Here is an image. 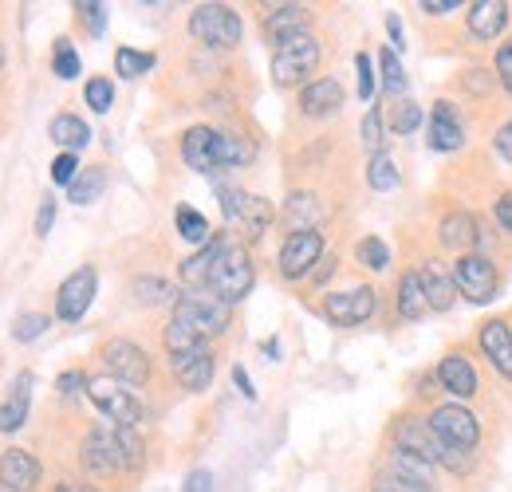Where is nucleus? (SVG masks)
<instances>
[{"label":"nucleus","mask_w":512,"mask_h":492,"mask_svg":"<svg viewBox=\"0 0 512 492\" xmlns=\"http://www.w3.org/2000/svg\"><path fill=\"white\" fill-rule=\"evenodd\" d=\"M142 461V437L127 426H99L87 433L83 441V465L91 473H119V469H134Z\"/></svg>","instance_id":"f257e3e1"},{"label":"nucleus","mask_w":512,"mask_h":492,"mask_svg":"<svg viewBox=\"0 0 512 492\" xmlns=\"http://www.w3.org/2000/svg\"><path fill=\"white\" fill-rule=\"evenodd\" d=\"M209 292L221 296L229 308L253 292V260H249L245 248H237V245L221 248L217 264H213V272H209Z\"/></svg>","instance_id":"f03ea898"},{"label":"nucleus","mask_w":512,"mask_h":492,"mask_svg":"<svg viewBox=\"0 0 512 492\" xmlns=\"http://www.w3.org/2000/svg\"><path fill=\"white\" fill-rule=\"evenodd\" d=\"M229 315H233V308H229L221 296H213L209 288L190 292V296H178V304H174V319L186 323L190 331H197L201 339L221 335V331L229 327Z\"/></svg>","instance_id":"7ed1b4c3"},{"label":"nucleus","mask_w":512,"mask_h":492,"mask_svg":"<svg viewBox=\"0 0 512 492\" xmlns=\"http://www.w3.org/2000/svg\"><path fill=\"white\" fill-rule=\"evenodd\" d=\"M87 394H91V402L107 414V422L138 430V422H142V402L130 394L127 382H119V378H111V374H99V378H87Z\"/></svg>","instance_id":"20e7f679"},{"label":"nucleus","mask_w":512,"mask_h":492,"mask_svg":"<svg viewBox=\"0 0 512 492\" xmlns=\"http://www.w3.org/2000/svg\"><path fill=\"white\" fill-rule=\"evenodd\" d=\"M221 213H225L229 229H237L245 241L264 237V229L272 225V205L245 189H221Z\"/></svg>","instance_id":"39448f33"},{"label":"nucleus","mask_w":512,"mask_h":492,"mask_svg":"<svg viewBox=\"0 0 512 492\" xmlns=\"http://www.w3.org/2000/svg\"><path fill=\"white\" fill-rule=\"evenodd\" d=\"M320 63V44L304 32V36H292L284 44H276V56H272V79L280 87H296L304 83Z\"/></svg>","instance_id":"423d86ee"},{"label":"nucleus","mask_w":512,"mask_h":492,"mask_svg":"<svg viewBox=\"0 0 512 492\" xmlns=\"http://www.w3.org/2000/svg\"><path fill=\"white\" fill-rule=\"evenodd\" d=\"M190 32L209 48L241 44V16L229 4H197L190 16Z\"/></svg>","instance_id":"0eeeda50"},{"label":"nucleus","mask_w":512,"mask_h":492,"mask_svg":"<svg viewBox=\"0 0 512 492\" xmlns=\"http://www.w3.org/2000/svg\"><path fill=\"white\" fill-rule=\"evenodd\" d=\"M453 284H457V292H461L469 304H489L493 292H497V268H493L489 256L465 252V256H457V264H453Z\"/></svg>","instance_id":"6e6552de"},{"label":"nucleus","mask_w":512,"mask_h":492,"mask_svg":"<svg viewBox=\"0 0 512 492\" xmlns=\"http://www.w3.org/2000/svg\"><path fill=\"white\" fill-rule=\"evenodd\" d=\"M430 426L434 433L442 437V445L449 449H473L477 441H481V426H477V418L461 406V402H449V406H438L434 414H430Z\"/></svg>","instance_id":"1a4fd4ad"},{"label":"nucleus","mask_w":512,"mask_h":492,"mask_svg":"<svg viewBox=\"0 0 512 492\" xmlns=\"http://www.w3.org/2000/svg\"><path fill=\"white\" fill-rule=\"evenodd\" d=\"M320 260H323V237L316 229L288 233V241L280 248V272H284L288 280H304Z\"/></svg>","instance_id":"9d476101"},{"label":"nucleus","mask_w":512,"mask_h":492,"mask_svg":"<svg viewBox=\"0 0 512 492\" xmlns=\"http://www.w3.org/2000/svg\"><path fill=\"white\" fill-rule=\"evenodd\" d=\"M394 449H406V453L422 457L426 465H442V457H446L442 437L434 433L430 422H422V418H402V422H398V430H394Z\"/></svg>","instance_id":"9b49d317"},{"label":"nucleus","mask_w":512,"mask_h":492,"mask_svg":"<svg viewBox=\"0 0 512 492\" xmlns=\"http://www.w3.org/2000/svg\"><path fill=\"white\" fill-rule=\"evenodd\" d=\"M103 363L111 370V378H119V382H127V386H142V382L150 378V359H146V351H142L138 343H130V339L107 343V347H103Z\"/></svg>","instance_id":"f8f14e48"},{"label":"nucleus","mask_w":512,"mask_h":492,"mask_svg":"<svg viewBox=\"0 0 512 492\" xmlns=\"http://www.w3.org/2000/svg\"><path fill=\"white\" fill-rule=\"evenodd\" d=\"M379 308V296H375V288H351V292H335V296H327V319L331 323H339V327H359V323H367L371 315Z\"/></svg>","instance_id":"ddd939ff"},{"label":"nucleus","mask_w":512,"mask_h":492,"mask_svg":"<svg viewBox=\"0 0 512 492\" xmlns=\"http://www.w3.org/2000/svg\"><path fill=\"white\" fill-rule=\"evenodd\" d=\"M91 300H95V268H75L64 284H60L56 315L64 323H75V319H83V311L91 308Z\"/></svg>","instance_id":"4468645a"},{"label":"nucleus","mask_w":512,"mask_h":492,"mask_svg":"<svg viewBox=\"0 0 512 492\" xmlns=\"http://www.w3.org/2000/svg\"><path fill=\"white\" fill-rule=\"evenodd\" d=\"M182 158L197 174H217L221 170V134L209 126H190L182 138Z\"/></svg>","instance_id":"2eb2a0df"},{"label":"nucleus","mask_w":512,"mask_h":492,"mask_svg":"<svg viewBox=\"0 0 512 492\" xmlns=\"http://www.w3.org/2000/svg\"><path fill=\"white\" fill-rule=\"evenodd\" d=\"M40 481V461L24 449H8L0 457V492H32Z\"/></svg>","instance_id":"dca6fc26"},{"label":"nucleus","mask_w":512,"mask_h":492,"mask_svg":"<svg viewBox=\"0 0 512 492\" xmlns=\"http://www.w3.org/2000/svg\"><path fill=\"white\" fill-rule=\"evenodd\" d=\"M426 142H430V150H442V154L461 150V142H465V126H461V119H457L453 103H446V99L434 103V119H430V130H426Z\"/></svg>","instance_id":"f3484780"},{"label":"nucleus","mask_w":512,"mask_h":492,"mask_svg":"<svg viewBox=\"0 0 512 492\" xmlns=\"http://www.w3.org/2000/svg\"><path fill=\"white\" fill-rule=\"evenodd\" d=\"M481 351H485V359L493 363V367L501 370L505 378H512V331L501 323V319H489V323H481Z\"/></svg>","instance_id":"a211bd4d"},{"label":"nucleus","mask_w":512,"mask_h":492,"mask_svg":"<svg viewBox=\"0 0 512 492\" xmlns=\"http://www.w3.org/2000/svg\"><path fill=\"white\" fill-rule=\"evenodd\" d=\"M509 24V4L505 0H477L469 4V32L477 40H497Z\"/></svg>","instance_id":"6ab92c4d"},{"label":"nucleus","mask_w":512,"mask_h":492,"mask_svg":"<svg viewBox=\"0 0 512 492\" xmlns=\"http://www.w3.org/2000/svg\"><path fill=\"white\" fill-rule=\"evenodd\" d=\"M308 8L304 4H280V8H272L268 16H264V32L276 40V44H284V40H292V36H304L308 32Z\"/></svg>","instance_id":"aec40b11"},{"label":"nucleus","mask_w":512,"mask_h":492,"mask_svg":"<svg viewBox=\"0 0 512 492\" xmlns=\"http://www.w3.org/2000/svg\"><path fill=\"white\" fill-rule=\"evenodd\" d=\"M339 107H343V87H339V79H316V83H308L304 95H300V111H304L308 119H323V115H331V111H339Z\"/></svg>","instance_id":"412c9836"},{"label":"nucleus","mask_w":512,"mask_h":492,"mask_svg":"<svg viewBox=\"0 0 512 492\" xmlns=\"http://www.w3.org/2000/svg\"><path fill=\"white\" fill-rule=\"evenodd\" d=\"M170 367L178 374V382L186 390H205L213 382V351L201 347V351H190V355H174Z\"/></svg>","instance_id":"4be33fe9"},{"label":"nucleus","mask_w":512,"mask_h":492,"mask_svg":"<svg viewBox=\"0 0 512 492\" xmlns=\"http://www.w3.org/2000/svg\"><path fill=\"white\" fill-rule=\"evenodd\" d=\"M28 406H32V374L24 370V374H16L12 394H8V402L0 406V430L4 433L20 430V426L28 422Z\"/></svg>","instance_id":"5701e85b"},{"label":"nucleus","mask_w":512,"mask_h":492,"mask_svg":"<svg viewBox=\"0 0 512 492\" xmlns=\"http://www.w3.org/2000/svg\"><path fill=\"white\" fill-rule=\"evenodd\" d=\"M418 276H422V288H426L430 311H446L449 304H453V292H457L453 272H446V264H442V260H426Z\"/></svg>","instance_id":"b1692460"},{"label":"nucleus","mask_w":512,"mask_h":492,"mask_svg":"<svg viewBox=\"0 0 512 492\" xmlns=\"http://www.w3.org/2000/svg\"><path fill=\"white\" fill-rule=\"evenodd\" d=\"M438 382L446 386L453 398H461V402L477 394V374H473L465 355H446L442 367H438Z\"/></svg>","instance_id":"393cba45"},{"label":"nucleus","mask_w":512,"mask_h":492,"mask_svg":"<svg viewBox=\"0 0 512 492\" xmlns=\"http://www.w3.org/2000/svg\"><path fill=\"white\" fill-rule=\"evenodd\" d=\"M442 245L457 248L461 256L481 245V229H477L473 213H461V209H453V213H449L446 221H442Z\"/></svg>","instance_id":"a878e982"},{"label":"nucleus","mask_w":512,"mask_h":492,"mask_svg":"<svg viewBox=\"0 0 512 492\" xmlns=\"http://www.w3.org/2000/svg\"><path fill=\"white\" fill-rule=\"evenodd\" d=\"M221 248H225V241H221V237H213L209 245H201V252H193L190 260L182 264V284H186L190 292L209 288V272H213V264H217Z\"/></svg>","instance_id":"bb28decb"},{"label":"nucleus","mask_w":512,"mask_h":492,"mask_svg":"<svg viewBox=\"0 0 512 492\" xmlns=\"http://www.w3.org/2000/svg\"><path fill=\"white\" fill-rule=\"evenodd\" d=\"M48 134H52L56 146H64V154H75V150H83L91 142V126L83 119H75V115H56Z\"/></svg>","instance_id":"cd10ccee"},{"label":"nucleus","mask_w":512,"mask_h":492,"mask_svg":"<svg viewBox=\"0 0 512 492\" xmlns=\"http://www.w3.org/2000/svg\"><path fill=\"white\" fill-rule=\"evenodd\" d=\"M426 311H430V300H426L422 276L418 272H406L402 284H398V315L402 319H422Z\"/></svg>","instance_id":"c85d7f7f"},{"label":"nucleus","mask_w":512,"mask_h":492,"mask_svg":"<svg viewBox=\"0 0 512 492\" xmlns=\"http://www.w3.org/2000/svg\"><path fill=\"white\" fill-rule=\"evenodd\" d=\"M284 217H288L292 233H300V229H316V221H320V201H316L312 193H292L288 205H284Z\"/></svg>","instance_id":"c756f323"},{"label":"nucleus","mask_w":512,"mask_h":492,"mask_svg":"<svg viewBox=\"0 0 512 492\" xmlns=\"http://www.w3.org/2000/svg\"><path fill=\"white\" fill-rule=\"evenodd\" d=\"M390 473H398V477H410V481H418V485H434V465H426L422 457H414V453H406V449H394L390 453Z\"/></svg>","instance_id":"7c9ffc66"},{"label":"nucleus","mask_w":512,"mask_h":492,"mask_svg":"<svg viewBox=\"0 0 512 492\" xmlns=\"http://www.w3.org/2000/svg\"><path fill=\"white\" fill-rule=\"evenodd\" d=\"M103 189H107V174L91 166V170H79V178L67 185V197H71L75 205H91V201L103 197Z\"/></svg>","instance_id":"2f4dec72"},{"label":"nucleus","mask_w":512,"mask_h":492,"mask_svg":"<svg viewBox=\"0 0 512 492\" xmlns=\"http://www.w3.org/2000/svg\"><path fill=\"white\" fill-rule=\"evenodd\" d=\"M134 300L158 308V304H178V292H174V284H166L158 276H138L134 280Z\"/></svg>","instance_id":"473e14b6"},{"label":"nucleus","mask_w":512,"mask_h":492,"mask_svg":"<svg viewBox=\"0 0 512 492\" xmlns=\"http://www.w3.org/2000/svg\"><path fill=\"white\" fill-rule=\"evenodd\" d=\"M166 351H170V359L174 355H190V351H201V347H209V339H201L197 331H190L186 323H178V319H170V327H166Z\"/></svg>","instance_id":"72a5a7b5"},{"label":"nucleus","mask_w":512,"mask_h":492,"mask_svg":"<svg viewBox=\"0 0 512 492\" xmlns=\"http://www.w3.org/2000/svg\"><path fill=\"white\" fill-rule=\"evenodd\" d=\"M256 158V146L241 134H221V170L225 166H249Z\"/></svg>","instance_id":"f704fd0d"},{"label":"nucleus","mask_w":512,"mask_h":492,"mask_svg":"<svg viewBox=\"0 0 512 492\" xmlns=\"http://www.w3.org/2000/svg\"><path fill=\"white\" fill-rule=\"evenodd\" d=\"M178 233L186 237V241H193V245H209L213 237H209V221L197 213V209H190V205H178Z\"/></svg>","instance_id":"c9c22d12"},{"label":"nucleus","mask_w":512,"mask_h":492,"mask_svg":"<svg viewBox=\"0 0 512 492\" xmlns=\"http://www.w3.org/2000/svg\"><path fill=\"white\" fill-rule=\"evenodd\" d=\"M367 182H371V189H379V193H390L394 185H398V166H394V158L390 154H375L371 158V166H367Z\"/></svg>","instance_id":"e433bc0d"},{"label":"nucleus","mask_w":512,"mask_h":492,"mask_svg":"<svg viewBox=\"0 0 512 492\" xmlns=\"http://www.w3.org/2000/svg\"><path fill=\"white\" fill-rule=\"evenodd\" d=\"M154 67V56L150 52H134V48H119L115 52V71L123 75V79H138V75H146Z\"/></svg>","instance_id":"4c0bfd02"},{"label":"nucleus","mask_w":512,"mask_h":492,"mask_svg":"<svg viewBox=\"0 0 512 492\" xmlns=\"http://www.w3.org/2000/svg\"><path fill=\"white\" fill-rule=\"evenodd\" d=\"M48 323H52V319H48L44 311H24V315L12 323V339H16V343H32V339H40V335L48 331Z\"/></svg>","instance_id":"58836bf2"},{"label":"nucleus","mask_w":512,"mask_h":492,"mask_svg":"<svg viewBox=\"0 0 512 492\" xmlns=\"http://www.w3.org/2000/svg\"><path fill=\"white\" fill-rule=\"evenodd\" d=\"M418 126H422V107H418V103L402 99L398 107H390V130H394V134H414Z\"/></svg>","instance_id":"ea45409f"},{"label":"nucleus","mask_w":512,"mask_h":492,"mask_svg":"<svg viewBox=\"0 0 512 492\" xmlns=\"http://www.w3.org/2000/svg\"><path fill=\"white\" fill-rule=\"evenodd\" d=\"M83 95H87V107H91V111H99V115H107V111H111V103H115V87H111V79H103V75H99V79H91Z\"/></svg>","instance_id":"a19ab883"},{"label":"nucleus","mask_w":512,"mask_h":492,"mask_svg":"<svg viewBox=\"0 0 512 492\" xmlns=\"http://www.w3.org/2000/svg\"><path fill=\"white\" fill-rule=\"evenodd\" d=\"M383 87L386 95H406V71H402V63L390 48L383 52Z\"/></svg>","instance_id":"79ce46f5"},{"label":"nucleus","mask_w":512,"mask_h":492,"mask_svg":"<svg viewBox=\"0 0 512 492\" xmlns=\"http://www.w3.org/2000/svg\"><path fill=\"white\" fill-rule=\"evenodd\" d=\"M359 260H363L367 268L383 272L386 264H390V248H386L379 237H367V241H359Z\"/></svg>","instance_id":"37998d69"},{"label":"nucleus","mask_w":512,"mask_h":492,"mask_svg":"<svg viewBox=\"0 0 512 492\" xmlns=\"http://www.w3.org/2000/svg\"><path fill=\"white\" fill-rule=\"evenodd\" d=\"M52 67H56L60 79H75V75H79V56H75V48H71L67 40L56 44V60H52Z\"/></svg>","instance_id":"c03bdc74"},{"label":"nucleus","mask_w":512,"mask_h":492,"mask_svg":"<svg viewBox=\"0 0 512 492\" xmlns=\"http://www.w3.org/2000/svg\"><path fill=\"white\" fill-rule=\"evenodd\" d=\"M355 71H359V99L367 103V99L375 95V63H371L367 52H359V56H355Z\"/></svg>","instance_id":"a18cd8bd"},{"label":"nucleus","mask_w":512,"mask_h":492,"mask_svg":"<svg viewBox=\"0 0 512 492\" xmlns=\"http://www.w3.org/2000/svg\"><path fill=\"white\" fill-rule=\"evenodd\" d=\"M363 146L375 150V154H379V146H383V115H379V107H371L367 119H363Z\"/></svg>","instance_id":"49530a36"},{"label":"nucleus","mask_w":512,"mask_h":492,"mask_svg":"<svg viewBox=\"0 0 512 492\" xmlns=\"http://www.w3.org/2000/svg\"><path fill=\"white\" fill-rule=\"evenodd\" d=\"M75 12L87 20V28H91V36H103V28H107V8L103 4H95V0H87V4H75Z\"/></svg>","instance_id":"de8ad7c7"},{"label":"nucleus","mask_w":512,"mask_h":492,"mask_svg":"<svg viewBox=\"0 0 512 492\" xmlns=\"http://www.w3.org/2000/svg\"><path fill=\"white\" fill-rule=\"evenodd\" d=\"M375 492H430V489H426V485H418V481H410V477L383 473V477L375 481Z\"/></svg>","instance_id":"09e8293b"},{"label":"nucleus","mask_w":512,"mask_h":492,"mask_svg":"<svg viewBox=\"0 0 512 492\" xmlns=\"http://www.w3.org/2000/svg\"><path fill=\"white\" fill-rule=\"evenodd\" d=\"M75 178H79V162H75V154H60V158L52 162V182L71 185Z\"/></svg>","instance_id":"8fccbe9b"},{"label":"nucleus","mask_w":512,"mask_h":492,"mask_svg":"<svg viewBox=\"0 0 512 492\" xmlns=\"http://www.w3.org/2000/svg\"><path fill=\"white\" fill-rule=\"evenodd\" d=\"M52 225H56V197H44V205H40V213H36V233L48 237Z\"/></svg>","instance_id":"3c124183"},{"label":"nucleus","mask_w":512,"mask_h":492,"mask_svg":"<svg viewBox=\"0 0 512 492\" xmlns=\"http://www.w3.org/2000/svg\"><path fill=\"white\" fill-rule=\"evenodd\" d=\"M497 75H501V83L512 91V40L501 44V52H497Z\"/></svg>","instance_id":"603ef678"},{"label":"nucleus","mask_w":512,"mask_h":492,"mask_svg":"<svg viewBox=\"0 0 512 492\" xmlns=\"http://www.w3.org/2000/svg\"><path fill=\"white\" fill-rule=\"evenodd\" d=\"M182 492H213V477H209V469H193L190 477H186V485Z\"/></svg>","instance_id":"864d4df0"},{"label":"nucleus","mask_w":512,"mask_h":492,"mask_svg":"<svg viewBox=\"0 0 512 492\" xmlns=\"http://www.w3.org/2000/svg\"><path fill=\"white\" fill-rule=\"evenodd\" d=\"M493 146H497V154L505 158V162H512V123H505L501 130H497V138H493Z\"/></svg>","instance_id":"5fc2aeb1"},{"label":"nucleus","mask_w":512,"mask_h":492,"mask_svg":"<svg viewBox=\"0 0 512 492\" xmlns=\"http://www.w3.org/2000/svg\"><path fill=\"white\" fill-rule=\"evenodd\" d=\"M79 386H87V378H83L79 370H67V374H60V390H64V394H75Z\"/></svg>","instance_id":"6e6d98bb"},{"label":"nucleus","mask_w":512,"mask_h":492,"mask_svg":"<svg viewBox=\"0 0 512 492\" xmlns=\"http://www.w3.org/2000/svg\"><path fill=\"white\" fill-rule=\"evenodd\" d=\"M461 4L457 0H426L422 4V12H434V16H446V12H457Z\"/></svg>","instance_id":"4d7b16f0"},{"label":"nucleus","mask_w":512,"mask_h":492,"mask_svg":"<svg viewBox=\"0 0 512 492\" xmlns=\"http://www.w3.org/2000/svg\"><path fill=\"white\" fill-rule=\"evenodd\" d=\"M497 221L512 233V193H505V197L497 201Z\"/></svg>","instance_id":"13d9d810"},{"label":"nucleus","mask_w":512,"mask_h":492,"mask_svg":"<svg viewBox=\"0 0 512 492\" xmlns=\"http://www.w3.org/2000/svg\"><path fill=\"white\" fill-rule=\"evenodd\" d=\"M233 382L241 386L245 398H256V390H253V382H249V374H245V367H233Z\"/></svg>","instance_id":"bf43d9fd"},{"label":"nucleus","mask_w":512,"mask_h":492,"mask_svg":"<svg viewBox=\"0 0 512 492\" xmlns=\"http://www.w3.org/2000/svg\"><path fill=\"white\" fill-rule=\"evenodd\" d=\"M386 32H390V40L402 48V20H398V16H386Z\"/></svg>","instance_id":"052dcab7"},{"label":"nucleus","mask_w":512,"mask_h":492,"mask_svg":"<svg viewBox=\"0 0 512 492\" xmlns=\"http://www.w3.org/2000/svg\"><path fill=\"white\" fill-rule=\"evenodd\" d=\"M320 264H323V268H320V272H316V280H320V284H323V280H327V276L335 272V256H327V260H320Z\"/></svg>","instance_id":"680f3d73"},{"label":"nucleus","mask_w":512,"mask_h":492,"mask_svg":"<svg viewBox=\"0 0 512 492\" xmlns=\"http://www.w3.org/2000/svg\"><path fill=\"white\" fill-rule=\"evenodd\" d=\"M56 492H99V489H91V485H75V481H64V485H56Z\"/></svg>","instance_id":"e2e57ef3"},{"label":"nucleus","mask_w":512,"mask_h":492,"mask_svg":"<svg viewBox=\"0 0 512 492\" xmlns=\"http://www.w3.org/2000/svg\"><path fill=\"white\" fill-rule=\"evenodd\" d=\"M0 63H4V52H0Z\"/></svg>","instance_id":"0e129e2a"}]
</instances>
